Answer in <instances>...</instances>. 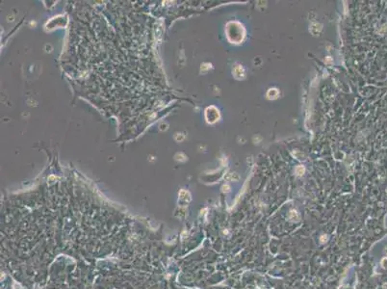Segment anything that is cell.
<instances>
[{"instance_id":"277c9868","label":"cell","mask_w":387,"mask_h":289,"mask_svg":"<svg viewBox=\"0 0 387 289\" xmlns=\"http://www.w3.org/2000/svg\"><path fill=\"white\" fill-rule=\"evenodd\" d=\"M226 178L229 181H238L240 179V176L237 174L233 173V174H228V176H226Z\"/></svg>"},{"instance_id":"8992f818","label":"cell","mask_w":387,"mask_h":289,"mask_svg":"<svg viewBox=\"0 0 387 289\" xmlns=\"http://www.w3.org/2000/svg\"><path fill=\"white\" fill-rule=\"evenodd\" d=\"M294 155H296L298 157V159H300V160H302V159H304V155L302 153V152H295L294 153Z\"/></svg>"},{"instance_id":"7a4b0ae2","label":"cell","mask_w":387,"mask_h":289,"mask_svg":"<svg viewBox=\"0 0 387 289\" xmlns=\"http://www.w3.org/2000/svg\"><path fill=\"white\" fill-rule=\"evenodd\" d=\"M321 30H322V25L318 23H313L310 27V31L313 35H318Z\"/></svg>"},{"instance_id":"5b68a950","label":"cell","mask_w":387,"mask_h":289,"mask_svg":"<svg viewBox=\"0 0 387 289\" xmlns=\"http://www.w3.org/2000/svg\"><path fill=\"white\" fill-rule=\"evenodd\" d=\"M296 174H298V176H302L303 174H304V168H303L302 166H298L296 168Z\"/></svg>"},{"instance_id":"6da1fadb","label":"cell","mask_w":387,"mask_h":289,"mask_svg":"<svg viewBox=\"0 0 387 289\" xmlns=\"http://www.w3.org/2000/svg\"><path fill=\"white\" fill-rule=\"evenodd\" d=\"M233 74H234L235 78H237V79H243V78L245 77V75H246L243 68L240 67V66H237V67L234 68Z\"/></svg>"},{"instance_id":"3957f363","label":"cell","mask_w":387,"mask_h":289,"mask_svg":"<svg viewBox=\"0 0 387 289\" xmlns=\"http://www.w3.org/2000/svg\"><path fill=\"white\" fill-rule=\"evenodd\" d=\"M278 91L277 90V89H270L269 91H268V93H267V96L268 97L270 98V99H275V98H277V96H278Z\"/></svg>"}]
</instances>
